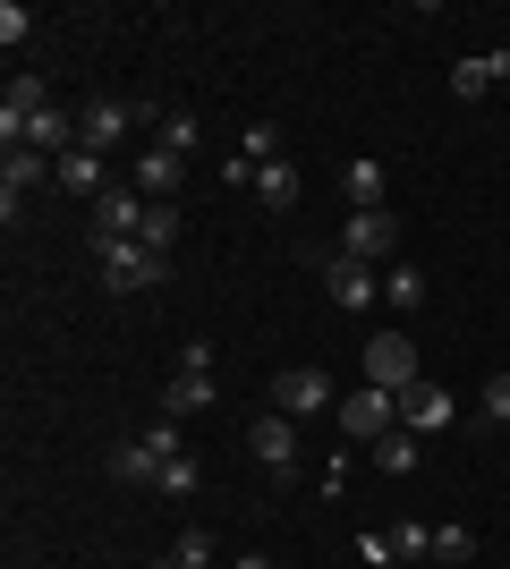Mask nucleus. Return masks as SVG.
<instances>
[{
  "label": "nucleus",
  "instance_id": "32",
  "mask_svg": "<svg viewBox=\"0 0 510 569\" xmlns=\"http://www.w3.org/2000/svg\"><path fill=\"white\" fill-rule=\"evenodd\" d=\"M146 442H153V459H162V468H170V459H179V426H170V417H162V426L146 433Z\"/></svg>",
  "mask_w": 510,
  "mask_h": 569
},
{
  "label": "nucleus",
  "instance_id": "17",
  "mask_svg": "<svg viewBox=\"0 0 510 569\" xmlns=\"http://www.w3.org/2000/svg\"><path fill=\"white\" fill-rule=\"evenodd\" d=\"M502 77H510V51H468L460 69H451V94H460V102H486Z\"/></svg>",
  "mask_w": 510,
  "mask_h": 569
},
{
  "label": "nucleus",
  "instance_id": "22",
  "mask_svg": "<svg viewBox=\"0 0 510 569\" xmlns=\"http://www.w3.org/2000/svg\"><path fill=\"white\" fill-rule=\"evenodd\" d=\"M374 468H383V476H409V468H417V433H409V426H391L383 442H374Z\"/></svg>",
  "mask_w": 510,
  "mask_h": 569
},
{
  "label": "nucleus",
  "instance_id": "18",
  "mask_svg": "<svg viewBox=\"0 0 510 569\" xmlns=\"http://www.w3.org/2000/svg\"><path fill=\"white\" fill-rule=\"evenodd\" d=\"M102 468H111V485H162V459H153L146 433H137V442H111V459H102Z\"/></svg>",
  "mask_w": 510,
  "mask_h": 569
},
{
  "label": "nucleus",
  "instance_id": "25",
  "mask_svg": "<svg viewBox=\"0 0 510 569\" xmlns=\"http://www.w3.org/2000/svg\"><path fill=\"white\" fill-rule=\"evenodd\" d=\"M391 561H434V527L400 519V527H391Z\"/></svg>",
  "mask_w": 510,
  "mask_h": 569
},
{
  "label": "nucleus",
  "instance_id": "10",
  "mask_svg": "<svg viewBox=\"0 0 510 569\" xmlns=\"http://www.w3.org/2000/svg\"><path fill=\"white\" fill-rule=\"evenodd\" d=\"M247 451L264 459L272 476H290V468H298V417H281V408H264V417L247 426Z\"/></svg>",
  "mask_w": 510,
  "mask_h": 569
},
{
  "label": "nucleus",
  "instance_id": "26",
  "mask_svg": "<svg viewBox=\"0 0 510 569\" xmlns=\"http://www.w3.org/2000/svg\"><path fill=\"white\" fill-rule=\"evenodd\" d=\"M162 569H213V536H204V527H188V536L170 545V561H162Z\"/></svg>",
  "mask_w": 510,
  "mask_h": 569
},
{
  "label": "nucleus",
  "instance_id": "15",
  "mask_svg": "<svg viewBox=\"0 0 510 569\" xmlns=\"http://www.w3.org/2000/svg\"><path fill=\"white\" fill-rule=\"evenodd\" d=\"M26 153H43V162H60V153H77V119L60 111V102H43V111L26 119Z\"/></svg>",
  "mask_w": 510,
  "mask_h": 569
},
{
  "label": "nucleus",
  "instance_id": "7",
  "mask_svg": "<svg viewBox=\"0 0 510 569\" xmlns=\"http://www.w3.org/2000/svg\"><path fill=\"white\" fill-rule=\"evenodd\" d=\"M366 382L400 400V391L417 382V340L409 332H374V340H366Z\"/></svg>",
  "mask_w": 510,
  "mask_h": 569
},
{
  "label": "nucleus",
  "instance_id": "11",
  "mask_svg": "<svg viewBox=\"0 0 510 569\" xmlns=\"http://www.w3.org/2000/svg\"><path fill=\"white\" fill-rule=\"evenodd\" d=\"M51 170L60 162H43V153H26V144H9V153H0V213L18 221V196H34L51 179Z\"/></svg>",
  "mask_w": 510,
  "mask_h": 569
},
{
  "label": "nucleus",
  "instance_id": "3",
  "mask_svg": "<svg viewBox=\"0 0 510 569\" xmlns=\"http://www.w3.org/2000/svg\"><path fill=\"white\" fill-rule=\"evenodd\" d=\"M196 408H213V349H204V340L179 349V375H170V391H162V417H170V426L196 417Z\"/></svg>",
  "mask_w": 510,
  "mask_h": 569
},
{
  "label": "nucleus",
  "instance_id": "6",
  "mask_svg": "<svg viewBox=\"0 0 510 569\" xmlns=\"http://www.w3.org/2000/svg\"><path fill=\"white\" fill-rule=\"evenodd\" d=\"M323 298H332L340 315H366V307H383V281H374V263H349L332 247V256H323Z\"/></svg>",
  "mask_w": 510,
  "mask_h": 569
},
{
  "label": "nucleus",
  "instance_id": "16",
  "mask_svg": "<svg viewBox=\"0 0 510 569\" xmlns=\"http://www.w3.org/2000/svg\"><path fill=\"white\" fill-rule=\"evenodd\" d=\"M400 426L409 433H442L451 426V391H442V382H409V391H400Z\"/></svg>",
  "mask_w": 510,
  "mask_h": 569
},
{
  "label": "nucleus",
  "instance_id": "31",
  "mask_svg": "<svg viewBox=\"0 0 510 569\" xmlns=\"http://www.w3.org/2000/svg\"><path fill=\"white\" fill-rule=\"evenodd\" d=\"M153 493H170V501H188V493H196V459L179 451V459H170V468H162V485H153Z\"/></svg>",
  "mask_w": 510,
  "mask_h": 569
},
{
  "label": "nucleus",
  "instance_id": "1",
  "mask_svg": "<svg viewBox=\"0 0 510 569\" xmlns=\"http://www.w3.org/2000/svg\"><path fill=\"white\" fill-rule=\"evenodd\" d=\"M102 289H120V298H137V289H162L170 281V256H153L146 238H102Z\"/></svg>",
  "mask_w": 510,
  "mask_h": 569
},
{
  "label": "nucleus",
  "instance_id": "9",
  "mask_svg": "<svg viewBox=\"0 0 510 569\" xmlns=\"http://www.w3.org/2000/svg\"><path fill=\"white\" fill-rule=\"evenodd\" d=\"M179 179H188V162H179L170 144H146V153L128 162V188L146 196V204H170V196H179Z\"/></svg>",
  "mask_w": 510,
  "mask_h": 569
},
{
  "label": "nucleus",
  "instance_id": "33",
  "mask_svg": "<svg viewBox=\"0 0 510 569\" xmlns=\"http://www.w3.org/2000/svg\"><path fill=\"white\" fill-rule=\"evenodd\" d=\"M239 569H272V552H239Z\"/></svg>",
  "mask_w": 510,
  "mask_h": 569
},
{
  "label": "nucleus",
  "instance_id": "5",
  "mask_svg": "<svg viewBox=\"0 0 510 569\" xmlns=\"http://www.w3.org/2000/svg\"><path fill=\"white\" fill-rule=\"evenodd\" d=\"M272 408H281V417H323V408H340V391H332L323 366H281V375H272Z\"/></svg>",
  "mask_w": 510,
  "mask_h": 569
},
{
  "label": "nucleus",
  "instance_id": "19",
  "mask_svg": "<svg viewBox=\"0 0 510 569\" xmlns=\"http://www.w3.org/2000/svg\"><path fill=\"white\" fill-rule=\"evenodd\" d=\"M340 196H349V213H374L383 204V162H340Z\"/></svg>",
  "mask_w": 510,
  "mask_h": 569
},
{
  "label": "nucleus",
  "instance_id": "14",
  "mask_svg": "<svg viewBox=\"0 0 510 569\" xmlns=\"http://www.w3.org/2000/svg\"><path fill=\"white\" fill-rule=\"evenodd\" d=\"M34 111H43V86H34V77H9V86H0V153L26 144V119Z\"/></svg>",
  "mask_w": 510,
  "mask_h": 569
},
{
  "label": "nucleus",
  "instance_id": "12",
  "mask_svg": "<svg viewBox=\"0 0 510 569\" xmlns=\"http://www.w3.org/2000/svg\"><path fill=\"white\" fill-rule=\"evenodd\" d=\"M51 188H69V196H86V204H102V196H111V162L77 144V153H60V170H51Z\"/></svg>",
  "mask_w": 510,
  "mask_h": 569
},
{
  "label": "nucleus",
  "instance_id": "30",
  "mask_svg": "<svg viewBox=\"0 0 510 569\" xmlns=\"http://www.w3.org/2000/svg\"><path fill=\"white\" fill-rule=\"evenodd\" d=\"M26 34H34V9H26V0H0V43L18 51Z\"/></svg>",
  "mask_w": 510,
  "mask_h": 569
},
{
  "label": "nucleus",
  "instance_id": "21",
  "mask_svg": "<svg viewBox=\"0 0 510 569\" xmlns=\"http://www.w3.org/2000/svg\"><path fill=\"white\" fill-rule=\"evenodd\" d=\"M256 196H264L272 213H290V204H298V170L290 162H264V170H256Z\"/></svg>",
  "mask_w": 510,
  "mask_h": 569
},
{
  "label": "nucleus",
  "instance_id": "27",
  "mask_svg": "<svg viewBox=\"0 0 510 569\" xmlns=\"http://www.w3.org/2000/svg\"><path fill=\"white\" fill-rule=\"evenodd\" d=\"M434 561H477V527H434Z\"/></svg>",
  "mask_w": 510,
  "mask_h": 569
},
{
  "label": "nucleus",
  "instance_id": "4",
  "mask_svg": "<svg viewBox=\"0 0 510 569\" xmlns=\"http://www.w3.org/2000/svg\"><path fill=\"white\" fill-rule=\"evenodd\" d=\"M340 256L349 263H400V221H391V204H374V213H349V230H340Z\"/></svg>",
  "mask_w": 510,
  "mask_h": 569
},
{
  "label": "nucleus",
  "instance_id": "13",
  "mask_svg": "<svg viewBox=\"0 0 510 569\" xmlns=\"http://www.w3.org/2000/svg\"><path fill=\"white\" fill-rule=\"evenodd\" d=\"M146 213H153V204L137 188H111L94 204V247H102V238H137V230H146Z\"/></svg>",
  "mask_w": 510,
  "mask_h": 569
},
{
  "label": "nucleus",
  "instance_id": "23",
  "mask_svg": "<svg viewBox=\"0 0 510 569\" xmlns=\"http://www.w3.org/2000/svg\"><path fill=\"white\" fill-rule=\"evenodd\" d=\"M153 128H162V137H153V144H170L179 162H188V153H196V137H204V128H196V111H162V119H153Z\"/></svg>",
  "mask_w": 510,
  "mask_h": 569
},
{
  "label": "nucleus",
  "instance_id": "29",
  "mask_svg": "<svg viewBox=\"0 0 510 569\" xmlns=\"http://www.w3.org/2000/svg\"><path fill=\"white\" fill-rule=\"evenodd\" d=\"M239 144H247V162L264 170L272 153H281V128H272V119H247V137H239Z\"/></svg>",
  "mask_w": 510,
  "mask_h": 569
},
{
  "label": "nucleus",
  "instance_id": "20",
  "mask_svg": "<svg viewBox=\"0 0 510 569\" xmlns=\"http://www.w3.org/2000/svg\"><path fill=\"white\" fill-rule=\"evenodd\" d=\"M383 307H400V315L426 307V272H417V263H391L383 272Z\"/></svg>",
  "mask_w": 510,
  "mask_h": 569
},
{
  "label": "nucleus",
  "instance_id": "24",
  "mask_svg": "<svg viewBox=\"0 0 510 569\" xmlns=\"http://www.w3.org/2000/svg\"><path fill=\"white\" fill-rule=\"evenodd\" d=\"M179 230H188V221H179V204H153V213H146V230H137V238H146L153 256H170V247H179Z\"/></svg>",
  "mask_w": 510,
  "mask_h": 569
},
{
  "label": "nucleus",
  "instance_id": "28",
  "mask_svg": "<svg viewBox=\"0 0 510 569\" xmlns=\"http://www.w3.org/2000/svg\"><path fill=\"white\" fill-rule=\"evenodd\" d=\"M477 408H486L493 426H510V366H493V375H486V391H477Z\"/></svg>",
  "mask_w": 510,
  "mask_h": 569
},
{
  "label": "nucleus",
  "instance_id": "8",
  "mask_svg": "<svg viewBox=\"0 0 510 569\" xmlns=\"http://www.w3.org/2000/svg\"><path fill=\"white\" fill-rule=\"evenodd\" d=\"M332 417H340V433H358V442H383V433L400 426V400H391V391H374V382H358V391H349Z\"/></svg>",
  "mask_w": 510,
  "mask_h": 569
},
{
  "label": "nucleus",
  "instance_id": "2",
  "mask_svg": "<svg viewBox=\"0 0 510 569\" xmlns=\"http://www.w3.org/2000/svg\"><path fill=\"white\" fill-rule=\"evenodd\" d=\"M146 102H120V94H94L86 102V119H77V144H86V153H120L128 137H137V128H146Z\"/></svg>",
  "mask_w": 510,
  "mask_h": 569
}]
</instances>
